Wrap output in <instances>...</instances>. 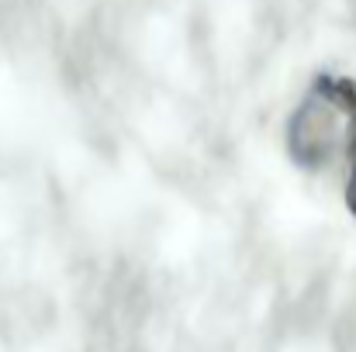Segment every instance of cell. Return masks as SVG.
Listing matches in <instances>:
<instances>
[{
	"instance_id": "cell-1",
	"label": "cell",
	"mask_w": 356,
	"mask_h": 352,
	"mask_svg": "<svg viewBox=\"0 0 356 352\" xmlns=\"http://www.w3.org/2000/svg\"><path fill=\"white\" fill-rule=\"evenodd\" d=\"M287 152L308 169H346L356 152V83L322 76L287 121Z\"/></svg>"
},
{
	"instance_id": "cell-2",
	"label": "cell",
	"mask_w": 356,
	"mask_h": 352,
	"mask_svg": "<svg viewBox=\"0 0 356 352\" xmlns=\"http://www.w3.org/2000/svg\"><path fill=\"white\" fill-rule=\"evenodd\" d=\"M346 201H350V211L356 215V152L350 159V166H346Z\"/></svg>"
}]
</instances>
